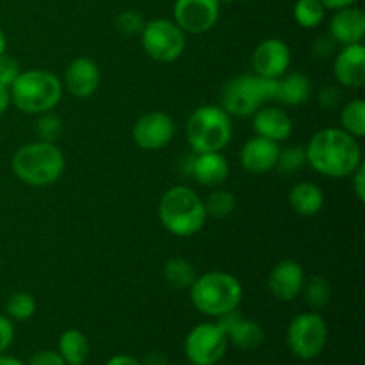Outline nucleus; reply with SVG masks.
<instances>
[{
  "label": "nucleus",
  "mask_w": 365,
  "mask_h": 365,
  "mask_svg": "<svg viewBox=\"0 0 365 365\" xmlns=\"http://www.w3.org/2000/svg\"><path fill=\"white\" fill-rule=\"evenodd\" d=\"M291 48L278 38H267L252 53L253 73L264 78H280L291 66Z\"/></svg>",
  "instance_id": "obj_13"
},
{
  "label": "nucleus",
  "mask_w": 365,
  "mask_h": 365,
  "mask_svg": "<svg viewBox=\"0 0 365 365\" xmlns=\"http://www.w3.org/2000/svg\"><path fill=\"white\" fill-rule=\"evenodd\" d=\"M334 77L346 89H362L365 86V46L362 43L342 46L334 61Z\"/></svg>",
  "instance_id": "obj_15"
},
{
  "label": "nucleus",
  "mask_w": 365,
  "mask_h": 365,
  "mask_svg": "<svg viewBox=\"0 0 365 365\" xmlns=\"http://www.w3.org/2000/svg\"><path fill=\"white\" fill-rule=\"evenodd\" d=\"M342 91L337 86H327L319 93V106L327 110H335L342 102Z\"/></svg>",
  "instance_id": "obj_35"
},
{
  "label": "nucleus",
  "mask_w": 365,
  "mask_h": 365,
  "mask_svg": "<svg viewBox=\"0 0 365 365\" xmlns=\"http://www.w3.org/2000/svg\"><path fill=\"white\" fill-rule=\"evenodd\" d=\"M277 78H264L255 73H242L225 84L221 107L230 116H253L266 102L274 100Z\"/></svg>",
  "instance_id": "obj_7"
},
{
  "label": "nucleus",
  "mask_w": 365,
  "mask_h": 365,
  "mask_svg": "<svg viewBox=\"0 0 365 365\" xmlns=\"http://www.w3.org/2000/svg\"><path fill=\"white\" fill-rule=\"evenodd\" d=\"M6 46H7L6 36H4V32L0 31V56H2V53H6Z\"/></svg>",
  "instance_id": "obj_45"
},
{
  "label": "nucleus",
  "mask_w": 365,
  "mask_h": 365,
  "mask_svg": "<svg viewBox=\"0 0 365 365\" xmlns=\"http://www.w3.org/2000/svg\"><path fill=\"white\" fill-rule=\"evenodd\" d=\"M21 73V68L14 57L2 53L0 56V86L9 89L11 84L16 81L18 75Z\"/></svg>",
  "instance_id": "obj_34"
},
{
  "label": "nucleus",
  "mask_w": 365,
  "mask_h": 365,
  "mask_svg": "<svg viewBox=\"0 0 365 365\" xmlns=\"http://www.w3.org/2000/svg\"><path fill=\"white\" fill-rule=\"evenodd\" d=\"M106 365H143V364L130 355H114L107 360Z\"/></svg>",
  "instance_id": "obj_40"
},
{
  "label": "nucleus",
  "mask_w": 365,
  "mask_h": 365,
  "mask_svg": "<svg viewBox=\"0 0 365 365\" xmlns=\"http://www.w3.org/2000/svg\"><path fill=\"white\" fill-rule=\"evenodd\" d=\"M66 160L56 143L34 141L14 152L11 168L18 180L31 187H48L63 175Z\"/></svg>",
  "instance_id": "obj_2"
},
{
  "label": "nucleus",
  "mask_w": 365,
  "mask_h": 365,
  "mask_svg": "<svg viewBox=\"0 0 365 365\" xmlns=\"http://www.w3.org/2000/svg\"><path fill=\"white\" fill-rule=\"evenodd\" d=\"M185 138L192 153L223 152L232 139V116L220 106L198 107L185 123Z\"/></svg>",
  "instance_id": "obj_6"
},
{
  "label": "nucleus",
  "mask_w": 365,
  "mask_h": 365,
  "mask_svg": "<svg viewBox=\"0 0 365 365\" xmlns=\"http://www.w3.org/2000/svg\"><path fill=\"white\" fill-rule=\"evenodd\" d=\"M307 164L328 178H346L364 163L359 139L342 128H321L305 146Z\"/></svg>",
  "instance_id": "obj_1"
},
{
  "label": "nucleus",
  "mask_w": 365,
  "mask_h": 365,
  "mask_svg": "<svg viewBox=\"0 0 365 365\" xmlns=\"http://www.w3.org/2000/svg\"><path fill=\"white\" fill-rule=\"evenodd\" d=\"M351 185H353V192L359 198L360 203L365 202V164L362 163L351 175Z\"/></svg>",
  "instance_id": "obj_38"
},
{
  "label": "nucleus",
  "mask_w": 365,
  "mask_h": 365,
  "mask_svg": "<svg viewBox=\"0 0 365 365\" xmlns=\"http://www.w3.org/2000/svg\"><path fill=\"white\" fill-rule=\"evenodd\" d=\"M29 365H66L63 356L52 349H43V351L34 353L29 360Z\"/></svg>",
  "instance_id": "obj_37"
},
{
  "label": "nucleus",
  "mask_w": 365,
  "mask_h": 365,
  "mask_svg": "<svg viewBox=\"0 0 365 365\" xmlns=\"http://www.w3.org/2000/svg\"><path fill=\"white\" fill-rule=\"evenodd\" d=\"M305 269L296 260H282L271 269L267 277V289L280 302H294L305 285Z\"/></svg>",
  "instance_id": "obj_14"
},
{
  "label": "nucleus",
  "mask_w": 365,
  "mask_h": 365,
  "mask_svg": "<svg viewBox=\"0 0 365 365\" xmlns=\"http://www.w3.org/2000/svg\"><path fill=\"white\" fill-rule=\"evenodd\" d=\"M100 70L89 57H77L68 64L64 71L63 88L75 98H89L100 88Z\"/></svg>",
  "instance_id": "obj_16"
},
{
  "label": "nucleus",
  "mask_w": 365,
  "mask_h": 365,
  "mask_svg": "<svg viewBox=\"0 0 365 365\" xmlns=\"http://www.w3.org/2000/svg\"><path fill=\"white\" fill-rule=\"evenodd\" d=\"M191 291V303L200 314L209 317H221L223 314L237 310L242 302V285L234 274L223 271L196 277Z\"/></svg>",
  "instance_id": "obj_5"
},
{
  "label": "nucleus",
  "mask_w": 365,
  "mask_h": 365,
  "mask_svg": "<svg viewBox=\"0 0 365 365\" xmlns=\"http://www.w3.org/2000/svg\"><path fill=\"white\" fill-rule=\"evenodd\" d=\"M335 45H337V43H335L334 39H331L328 34L327 36H319V38H317L316 41H314V45H312L314 56L321 57V59H323V57H330L331 53H334Z\"/></svg>",
  "instance_id": "obj_39"
},
{
  "label": "nucleus",
  "mask_w": 365,
  "mask_h": 365,
  "mask_svg": "<svg viewBox=\"0 0 365 365\" xmlns=\"http://www.w3.org/2000/svg\"><path fill=\"white\" fill-rule=\"evenodd\" d=\"M38 310L34 296L29 292H14L6 303V316L11 321H29Z\"/></svg>",
  "instance_id": "obj_30"
},
{
  "label": "nucleus",
  "mask_w": 365,
  "mask_h": 365,
  "mask_svg": "<svg viewBox=\"0 0 365 365\" xmlns=\"http://www.w3.org/2000/svg\"><path fill=\"white\" fill-rule=\"evenodd\" d=\"M0 365H25L21 362L20 359H16V356H11V355H6V353H2L0 355Z\"/></svg>",
  "instance_id": "obj_44"
},
{
  "label": "nucleus",
  "mask_w": 365,
  "mask_h": 365,
  "mask_svg": "<svg viewBox=\"0 0 365 365\" xmlns=\"http://www.w3.org/2000/svg\"><path fill=\"white\" fill-rule=\"evenodd\" d=\"M203 200L187 185L168 189L159 202V221L175 237H192L207 223Z\"/></svg>",
  "instance_id": "obj_3"
},
{
  "label": "nucleus",
  "mask_w": 365,
  "mask_h": 365,
  "mask_svg": "<svg viewBox=\"0 0 365 365\" xmlns=\"http://www.w3.org/2000/svg\"><path fill=\"white\" fill-rule=\"evenodd\" d=\"M57 353L63 356L66 365H81L86 364L89 356V341L86 334L81 330H66L61 334L59 344H57Z\"/></svg>",
  "instance_id": "obj_24"
},
{
  "label": "nucleus",
  "mask_w": 365,
  "mask_h": 365,
  "mask_svg": "<svg viewBox=\"0 0 365 365\" xmlns=\"http://www.w3.org/2000/svg\"><path fill=\"white\" fill-rule=\"evenodd\" d=\"M143 365H168V356L160 351H152L145 356Z\"/></svg>",
  "instance_id": "obj_42"
},
{
  "label": "nucleus",
  "mask_w": 365,
  "mask_h": 365,
  "mask_svg": "<svg viewBox=\"0 0 365 365\" xmlns=\"http://www.w3.org/2000/svg\"><path fill=\"white\" fill-rule=\"evenodd\" d=\"M228 337L217 323H200L187 334L184 351L192 365H216L227 353Z\"/></svg>",
  "instance_id": "obj_10"
},
{
  "label": "nucleus",
  "mask_w": 365,
  "mask_h": 365,
  "mask_svg": "<svg viewBox=\"0 0 365 365\" xmlns=\"http://www.w3.org/2000/svg\"><path fill=\"white\" fill-rule=\"evenodd\" d=\"M228 175H230V166L221 152L196 153L195 155L191 177H195L198 184L210 189L221 187L227 182Z\"/></svg>",
  "instance_id": "obj_21"
},
{
  "label": "nucleus",
  "mask_w": 365,
  "mask_h": 365,
  "mask_svg": "<svg viewBox=\"0 0 365 365\" xmlns=\"http://www.w3.org/2000/svg\"><path fill=\"white\" fill-rule=\"evenodd\" d=\"M289 205L298 216H317L324 205V195L314 182H299L289 192Z\"/></svg>",
  "instance_id": "obj_23"
},
{
  "label": "nucleus",
  "mask_w": 365,
  "mask_h": 365,
  "mask_svg": "<svg viewBox=\"0 0 365 365\" xmlns=\"http://www.w3.org/2000/svg\"><path fill=\"white\" fill-rule=\"evenodd\" d=\"M217 2H220V4H232L234 0H217Z\"/></svg>",
  "instance_id": "obj_46"
},
{
  "label": "nucleus",
  "mask_w": 365,
  "mask_h": 365,
  "mask_svg": "<svg viewBox=\"0 0 365 365\" xmlns=\"http://www.w3.org/2000/svg\"><path fill=\"white\" fill-rule=\"evenodd\" d=\"M139 36L146 56L157 63H173L185 50V32L173 20L155 18L145 21Z\"/></svg>",
  "instance_id": "obj_8"
},
{
  "label": "nucleus",
  "mask_w": 365,
  "mask_h": 365,
  "mask_svg": "<svg viewBox=\"0 0 365 365\" xmlns=\"http://www.w3.org/2000/svg\"><path fill=\"white\" fill-rule=\"evenodd\" d=\"M328 342V327L317 312L298 314L287 328V346L302 360H312L323 353Z\"/></svg>",
  "instance_id": "obj_9"
},
{
  "label": "nucleus",
  "mask_w": 365,
  "mask_h": 365,
  "mask_svg": "<svg viewBox=\"0 0 365 365\" xmlns=\"http://www.w3.org/2000/svg\"><path fill=\"white\" fill-rule=\"evenodd\" d=\"M321 4L324 6V9L339 11V9H344V7L355 6L356 0H321Z\"/></svg>",
  "instance_id": "obj_41"
},
{
  "label": "nucleus",
  "mask_w": 365,
  "mask_h": 365,
  "mask_svg": "<svg viewBox=\"0 0 365 365\" xmlns=\"http://www.w3.org/2000/svg\"><path fill=\"white\" fill-rule=\"evenodd\" d=\"M312 93L310 78L307 75L294 71V73H284L280 78H277V93L274 100L280 102L282 106L296 107L302 106L309 100Z\"/></svg>",
  "instance_id": "obj_22"
},
{
  "label": "nucleus",
  "mask_w": 365,
  "mask_h": 365,
  "mask_svg": "<svg viewBox=\"0 0 365 365\" xmlns=\"http://www.w3.org/2000/svg\"><path fill=\"white\" fill-rule=\"evenodd\" d=\"M342 130L348 132L355 139H362L365 135V102L362 98H355L346 103L341 109Z\"/></svg>",
  "instance_id": "obj_27"
},
{
  "label": "nucleus",
  "mask_w": 365,
  "mask_h": 365,
  "mask_svg": "<svg viewBox=\"0 0 365 365\" xmlns=\"http://www.w3.org/2000/svg\"><path fill=\"white\" fill-rule=\"evenodd\" d=\"M203 207H205L207 216L214 217V220H225L234 212L235 196L227 189L216 187L207 196V200H203Z\"/></svg>",
  "instance_id": "obj_28"
},
{
  "label": "nucleus",
  "mask_w": 365,
  "mask_h": 365,
  "mask_svg": "<svg viewBox=\"0 0 365 365\" xmlns=\"http://www.w3.org/2000/svg\"><path fill=\"white\" fill-rule=\"evenodd\" d=\"M328 36L342 46L362 43L365 36V13L355 6L335 11L328 25Z\"/></svg>",
  "instance_id": "obj_19"
},
{
  "label": "nucleus",
  "mask_w": 365,
  "mask_h": 365,
  "mask_svg": "<svg viewBox=\"0 0 365 365\" xmlns=\"http://www.w3.org/2000/svg\"><path fill=\"white\" fill-rule=\"evenodd\" d=\"M307 166V153L303 146H285L278 153L277 168L282 175H294Z\"/></svg>",
  "instance_id": "obj_32"
},
{
  "label": "nucleus",
  "mask_w": 365,
  "mask_h": 365,
  "mask_svg": "<svg viewBox=\"0 0 365 365\" xmlns=\"http://www.w3.org/2000/svg\"><path fill=\"white\" fill-rule=\"evenodd\" d=\"M253 130L257 135L266 138L280 145L282 141H287L294 130L291 116L280 107L262 106L253 114Z\"/></svg>",
  "instance_id": "obj_20"
},
{
  "label": "nucleus",
  "mask_w": 365,
  "mask_h": 365,
  "mask_svg": "<svg viewBox=\"0 0 365 365\" xmlns=\"http://www.w3.org/2000/svg\"><path fill=\"white\" fill-rule=\"evenodd\" d=\"M217 0H175L173 21L189 34H203L216 25L220 18Z\"/></svg>",
  "instance_id": "obj_12"
},
{
  "label": "nucleus",
  "mask_w": 365,
  "mask_h": 365,
  "mask_svg": "<svg viewBox=\"0 0 365 365\" xmlns=\"http://www.w3.org/2000/svg\"><path fill=\"white\" fill-rule=\"evenodd\" d=\"M163 273L168 285H171L173 289H178V291L189 289L192 285V282L196 280L195 266L187 259H182V257H171V259H168L166 264H164Z\"/></svg>",
  "instance_id": "obj_25"
},
{
  "label": "nucleus",
  "mask_w": 365,
  "mask_h": 365,
  "mask_svg": "<svg viewBox=\"0 0 365 365\" xmlns=\"http://www.w3.org/2000/svg\"><path fill=\"white\" fill-rule=\"evenodd\" d=\"M11 106V96H9V89L0 86V116L6 114V110L9 109Z\"/></svg>",
  "instance_id": "obj_43"
},
{
  "label": "nucleus",
  "mask_w": 365,
  "mask_h": 365,
  "mask_svg": "<svg viewBox=\"0 0 365 365\" xmlns=\"http://www.w3.org/2000/svg\"><path fill=\"white\" fill-rule=\"evenodd\" d=\"M278 153H280L278 143L255 135L242 145L241 166L253 175L269 173L277 168Z\"/></svg>",
  "instance_id": "obj_18"
},
{
  "label": "nucleus",
  "mask_w": 365,
  "mask_h": 365,
  "mask_svg": "<svg viewBox=\"0 0 365 365\" xmlns=\"http://www.w3.org/2000/svg\"><path fill=\"white\" fill-rule=\"evenodd\" d=\"M14 341V324L7 316L0 314V355L11 348Z\"/></svg>",
  "instance_id": "obj_36"
},
{
  "label": "nucleus",
  "mask_w": 365,
  "mask_h": 365,
  "mask_svg": "<svg viewBox=\"0 0 365 365\" xmlns=\"http://www.w3.org/2000/svg\"><path fill=\"white\" fill-rule=\"evenodd\" d=\"M114 25H116V31L121 36L134 38V36L141 34L143 27H145V20H143V16L138 11L127 9L118 14L116 20H114Z\"/></svg>",
  "instance_id": "obj_33"
},
{
  "label": "nucleus",
  "mask_w": 365,
  "mask_h": 365,
  "mask_svg": "<svg viewBox=\"0 0 365 365\" xmlns=\"http://www.w3.org/2000/svg\"><path fill=\"white\" fill-rule=\"evenodd\" d=\"M81 365H84V364H81Z\"/></svg>",
  "instance_id": "obj_47"
},
{
  "label": "nucleus",
  "mask_w": 365,
  "mask_h": 365,
  "mask_svg": "<svg viewBox=\"0 0 365 365\" xmlns=\"http://www.w3.org/2000/svg\"><path fill=\"white\" fill-rule=\"evenodd\" d=\"M217 324L227 334L228 344H234L239 349L250 351V349H257L264 342L262 327L257 321L245 319L237 310L217 317Z\"/></svg>",
  "instance_id": "obj_17"
},
{
  "label": "nucleus",
  "mask_w": 365,
  "mask_h": 365,
  "mask_svg": "<svg viewBox=\"0 0 365 365\" xmlns=\"http://www.w3.org/2000/svg\"><path fill=\"white\" fill-rule=\"evenodd\" d=\"M302 294H303V299H305L307 305H309L314 312H317V310L327 309L328 303H330L331 285L327 278L316 274V277L305 280Z\"/></svg>",
  "instance_id": "obj_26"
},
{
  "label": "nucleus",
  "mask_w": 365,
  "mask_h": 365,
  "mask_svg": "<svg viewBox=\"0 0 365 365\" xmlns=\"http://www.w3.org/2000/svg\"><path fill=\"white\" fill-rule=\"evenodd\" d=\"M63 81L52 71L25 70L11 84V103L25 114H38L53 110L63 98Z\"/></svg>",
  "instance_id": "obj_4"
},
{
  "label": "nucleus",
  "mask_w": 365,
  "mask_h": 365,
  "mask_svg": "<svg viewBox=\"0 0 365 365\" xmlns=\"http://www.w3.org/2000/svg\"><path fill=\"white\" fill-rule=\"evenodd\" d=\"M175 138V121L163 110H150L138 118L132 128V139L143 150H163Z\"/></svg>",
  "instance_id": "obj_11"
},
{
  "label": "nucleus",
  "mask_w": 365,
  "mask_h": 365,
  "mask_svg": "<svg viewBox=\"0 0 365 365\" xmlns=\"http://www.w3.org/2000/svg\"><path fill=\"white\" fill-rule=\"evenodd\" d=\"M294 20L303 29H316L323 24L327 9L321 0H298L294 4Z\"/></svg>",
  "instance_id": "obj_29"
},
{
  "label": "nucleus",
  "mask_w": 365,
  "mask_h": 365,
  "mask_svg": "<svg viewBox=\"0 0 365 365\" xmlns=\"http://www.w3.org/2000/svg\"><path fill=\"white\" fill-rule=\"evenodd\" d=\"M34 132L38 135V141L56 143L63 135L64 123L59 114H56L53 110H46V113L38 114V120L34 123Z\"/></svg>",
  "instance_id": "obj_31"
}]
</instances>
